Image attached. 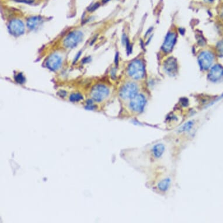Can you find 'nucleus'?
Masks as SVG:
<instances>
[{"label": "nucleus", "mask_w": 223, "mask_h": 223, "mask_svg": "<svg viewBox=\"0 0 223 223\" xmlns=\"http://www.w3.org/2000/svg\"><path fill=\"white\" fill-rule=\"evenodd\" d=\"M128 74L133 79L140 80L143 79L146 73L145 66L142 61L136 60L133 61L129 66Z\"/></svg>", "instance_id": "obj_1"}, {"label": "nucleus", "mask_w": 223, "mask_h": 223, "mask_svg": "<svg viewBox=\"0 0 223 223\" xmlns=\"http://www.w3.org/2000/svg\"><path fill=\"white\" fill-rule=\"evenodd\" d=\"M147 98L142 93H138L133 98L130 99L129 108L132 112L135 113H142L146 105Z\"/></svg>", "instance_id": "obj_2"}, {"label": "nucleus", "mask_w": 223, "mask_h": 223, "mask_svg": "<svg viewBox=\"0 0 223 223\" xmlns=\"http://www.w3.org/2000/svg\"><path fill=\"white\" fill-rule=\"evenodd\" d=\"M139 87L134 82H129L122 86L120 91V96L124 100H130L138 94Z\"/></svg>", "instance_id": "obj_3"}, {"label": "nucleus", "mask_w": 223, "mask_h": 223, "mask_svg": "<svg viewBox=\"0 0 223 223\" xmlns=\"http://www.w3.org/2000/svg\"><path fill=\"white\" fill-rule=\"evenodd\" d=\"M214 60L213 54L208 51H204L200 53L198 57V62L202 70H208L212 66Z\"/></svg>", "instance_id": "obj_4"}, {"label": "nucleus", "mask_w": 223, "mask_h": 223, "mask_svg": "<svg viewBox=\"0 0 223 223\" xmlns=\"http://www.w3.org/2000/svg\"><path fill=\"white\" fill-rule=\"evenodd\" d=\"M109 94V89L103 85L95 86L91 91L92 98L97 102H101L108 97Z\"/></svg>", "instance_id": "obj_5"}, {"label": "nucleus", "mask_w": 223, "mask_h": 223, "mask_svg": "<svg viewBox=\"0 0 223 223\" xmlns=\"http://www.w3.org/2000/svg\"><path fill=\"white\" fill-rule=\"evenodd\" d=\"M177 35L173 32H169L166 35L162 46V50L165 53H171L176 42Z\"/></svg>", "instance_id": "obj_6"}, {"label": "nucleus", "mask_w": 223, "mask_h": 223, "mask_svg": "<svg viewBox=\"0 0 223 223\" xmlns=\"http://www.w3.org/2000/svg\"><path fill=\"white\" fill-rule=\"evenodd\" d=\"M154 188L156 191L161 194L166 193L171 188L172 179L169 176L166 175L161 179H158V181L155 182Z\"/></svg>", "instance_id": "obj_7"}, {"label": "nucleus", "mask_w": 223, "mask_h": 223, "mask_svg": "<svg viewBox=\"0 0 223 223\" xmlns=\"http://www.w3.org/2000/svg\"><path fill=\"white\" fill-rule=\"evenodd\" d=\"M165 152V146L162 143L154 144L149 151L151 158L153 161H157L161 159Z\"/></svg>", "instance_id": "obj_8"}, {"label": "nucleus", "mask_w": 223, "mask_h": 223, "mask_svg": "<svg viewBox=\"0 0 223 223\" xmlns=\"http://www.w3.org/2000/svg\"><path fill=\"white\" fill-rule=\"evenodd\" d=\"M82 39V33L79 32L71 33L64 41V45L67 48H72L76 45Z\"/></svg>", "instance_id": "obj_9"}, {"label": "nucleus", "mask_w": 223, "mask_h": 223, "mask_svg": "<svg viewBox=\"0 0 223 223\" xmlns=\"http://www.w3.org/2000/svg\"><path fill=\"white\" fill-rule=\"evenodd\" d=\"M209 79L212 82H217L223 78V67L220 64L213 66L209 74Z\"/></svg>", "instance_id": "obj_10"}, {"label": "nucleus", "mask_w": 223, "mask_h": 223, "mask_svg": "<svg viewBox=\"0 0 223 223\" xmlns=\"http://www.w3.org/2000/svg\"><path fill=\"white\" fill-rule=\"evenodd\" d=\"M9 29L13 35H19L24 32V25L21 21L13 20L10 23Z\"/></svg>", "instance_id": "obj_11"}, {"label": "nucleus", "mask_w": 223, "mask_h": 223, "mask_svg": "<svg viewBox=\"0 0 223 223\" xmlns=\"http://www.w3.org/2000/svg\"><path fill=\"white\" fill-rule=\"evenodd\" d=\"M164 69L169 74H173L177 70V63L176 60L173 57L168 59L164 65Z\"/></svg>", "instance_id": "obj_12"}, {"label": "nucleus", "mask_w": 223, "mask_h": 223, "mask_svg": "<svg viewBox=\"0 0 223 223\" xmlns=\"http://www.w3.org/2000/svg\"><path fill=\"white\" fill-rule=\"evenodd\" d=\"M62 59L58 55H52L50 56L47 62V67L53 70L57 69L61 65Z\"/></svg>", "instance_id": "obj_13"}, {"label": "nucleus", "mask_w": 223, "mask_h": 223, "mask_svg": "<svg viewBox=\"0 0 223 223\" xmlns=\"http://www.w3.org/2000/svg\"><path fill=\"white\" fill-rule=\"evenodd\" d=\"M195 122L193 120H190L183 125L178 130V133H183L189 132L194 127Z\"/></svg>", "instance_id": "obj_14"}, {"label": "nucleus", "mask_w": 223, "mask_h": 223, "mask_svg": "<svg viewBox=\"0 0 223 223\" xmlns=\"http://www.w3.org/2000/svg\"><path fill=\"white\" fill-rule=\"evenodd\" d=\"M40 20V18H38V17L32 18L31 19H30L29 20V22H28L29 26L30 28H33V27L35 26L38 23H39Z\"/></svg>", "instance_id": "obj_15"}, {"label": "nucleus", "mask_w": 223, "mask_h": 223, "mask_svg": "<svg viewBox=\"0 0 223 223\" xmlns=\"http://www.w3.org/2000/svg\"><path fill=\"white\" fill-rule=\"evenodd\" d=\"M83 99L82 96L79 93H73L70 97V100L72 102H78Z\"/></svg>", "instance_id": "obj_16"}, {"label": "nucleus", "mask_w": 223, "mask_h": 223, "mask_svg": "<svg viewBox=\"0 0 223 223\" xmlns=\"http://www.w3.org/2000/svg\"><path fill=\"white\" fill-rule=\"evenodd\" d=\"M217 50L219 55L223 56V40L218 43L217 46Z\"/></svg>", "instance_id": "obj_17"}, {"label": "nucleus", "mask_w": 223, "mask_h": 223, "mask_svg": "<svg viewBox=\"0 0 223 223\" xmlns=\"http://www.w3.org/2000/svg\"><path fill=\"white\" fill-rule=\"evenodd\" d=\"M16 80L19 83H23L25 81L23 76L21 74H19L17 75V78H16Z\"/></svg>", "instance_id": "obj_18"}, {"label": "nucleus", "mask_w": 223, "mask_h": 223, "mask_svg": "<svg viewBox=\"0 0 223 223\" xmlns=\"http://www.w3.org/2000/svg\"><path fill=\"white\" fill-rule=\"evenodd\" d=\"M99 6V3H96L95 4H94L91 8H89V11H95L97 8H98V6Z\"/></svg>", "instance_id": "obj_19"}, {"label": "nucleus", "mask_w": 223, "mask_h": 223, "mask_svg": "<svg viewBox=\"0 0 223 223\" xmlns=\"http://www.w3.org/2000/svg\"><path fill=\"white\" fill-rule=\"evenodd\" d=\"M18 2H25L26 4H31L33 2V0H17Z\"/></svg>", "instance_id": "obj_20"}, {"label": "nucleus", "mask_w": 223, "mask_h": 223, "mask_svg": "<svg viewBox=\"0 0 223 223\" xmlns=\"http://www.w3.org/2000/svg\"><path fill=\"white\" fill-rule=\"evenodd\" d=\"M109 1V0H105V1H103V2H107V1Z\"/></svg>", "instance_id": "obj_21"}]
</instances>
